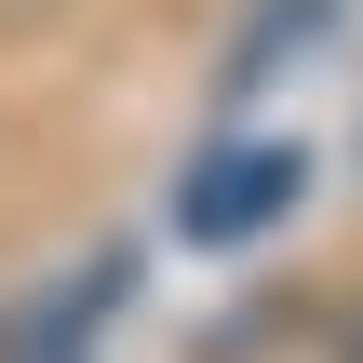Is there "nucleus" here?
I'll return each mask as SVG.
<instances>
[{
    "label": "nucleus",
    "mask_w": 363,
    "mask_h": 363,
    "mask_svg": "<svg viewBox=\"0 0 363 363\" xmlns=\"http://www.w3.org/2000/svg\"><path fill=\"white\" fill-rule=\"evenodd\" d=\"M296 189H310L296 135H229V148H202V162H189L175 229H189V242H256L269 216H296Z\"/></svg>",
    "instance_id": "f257e3e1"
},
{
    "label": "nucleus",
    "mask_w": 363,
    "mask_h": 363,
    "mask_svg": "<svg viewBox=\"0 0 363 363\" xmlns=\"http://www.w3.org/2000/svg\"><path fill=\"white\" fill-rule=\"evenodd\" d=\"M323 27H337V0H256V13H242V40H229V67H216V94H229V108H256V94H269V67H296Z\"/></svg>",
    "instance_id": "7ed1b4c3"
},
{
    "label": "nucleus",
    "mask_w": 363,
    "mask_h": 363,
    "mask_svg": "<svg viewBox=\"0 0 363 363\" xmlns=\"http://www.w3.org/2000/svg\"><path fill=\"white\" fill-rule=\"evenodd\" d=\"M121 296V269L94 256L81 269V296L54 283V296H27V310H0V363H94V310Z\"/></svg>",
    "instance_id": "f03ea898"
}]
</instances>
